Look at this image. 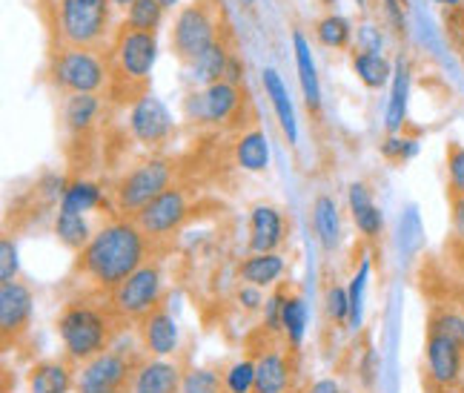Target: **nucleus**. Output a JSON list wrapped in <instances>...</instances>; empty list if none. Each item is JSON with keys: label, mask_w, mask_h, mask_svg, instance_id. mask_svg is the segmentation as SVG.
<instances>
[{"label": "nucleus", "mask_w": 464, "mask_h": 393, "mask_svg": "<svg viewBox=\"0 0 464 393\" xmlns=\"http://www.w3.org/2000/svg\"><path fill=\"white\" fill-rule=\"evenodd\" d=\"M244 4H256V0H244Z\"/></svg>", "instance_id": "obj_56"}, {"label": "nucleus", "mask_w": 464, "mask_h": 393, "mask_svg": "<svg viewBox=\"0 0 464 393\" xmlns=\"http://www.w3.org/2000/svg\"><path fill=\"white\" fill-rule=\"evenodd\" d=\"M49 78L69 95H98L110 78V69L95 49L58 46L49 61Z\"/></svg>", "instance_id": "obj_5"}, {"label": "nucleus", "mask_w": 464, "mask_h": 393, "mask_svg": "<svg viewBox=\"0 0 464 393\" xmlns=\"http://www.w3.org/2000/svg\"><path fill=\"white\" fill-rule=\"evenodd\" d=\"M424 368L436 388H456L464 373V348L453 339L427 330L424 342Z\"/></svg>", "instance_id": "obj_14"}, {"label": "nucleus", "mask_w": 464, "mask_h": 393, "mask_svg": "<svg viewBox=\"0 0 464 393\" xmlns=\"http://www.w3.org/2000/svg\"><path fill=\"white\" fill-rule=\"evenodd\" d=\"M229 55L232 52L227 49V41L218 38L216 44H212L204 55L195 61L189 66V75L195 84H201V86H212V84H218L224 81V73H227V64H229Z\"/></svg>", "instance_id": "obj_27"}, {"label": "nucleus", "mask_w": 464, "mask_h": 393, "mask_svg": "<svg viewBox=\"0 0 464 393\" xmlns=\"http://www.w3.org/2000/svg\"><path fill=\"white\" fill-rule=\"evenodd\" d=\"M178 4V0H160V6H164V9H172Z\"/></svg>", "instance_id": "obj_54"}, {"label": "nucleus", "mask_w": 464, "mask_h": 393, "mask_svg": "<svg viewBox=\"0 0 464 393\" xmlns=\"http://www.w3.org/2000/svg\"><path fill=\"white\" fill-rule=\"evenodd\" d=\"M430 333H439V336H448L453 339L456 345L464 348V313L461 310H453V308H441L430 316V325H427Z\"/></svg>", "instance_id": "obj_36"}, {"label": "nucleus", "mask_w": 464, "mask_h": 393, "mask_svg": "<svg viewBox=\"0 0 464 393\" xmlns=\"http://www.w3.org/2000/svg\"><path fill=\"white\" fill-rule=\"evenodd\" d=\"M284 270H287V261L281 253H253L249 259L241 261L238 267V279L244 284H253V288H276L281 281Z\"/></svg>", "instance_id": "obj_25"}, {"label": "nucleus", "mask_w": 464, "mask_h": 393, "mask_svg": "<svg viewBox=\"0 0 464 393\" xmlns=\"http://www.w3.org/2000/svg\"><path fill=\"white\" fill-rule=\"evenodd\" d=\"M359 370H362V382H364V388H370L372 379H376V350H372V348L364 350V359H362Z\"/></svg>", "instance_id": "obj_48"}, {"label": "nucleus", "mask_w": 464, "mask_h": 393, "mask_svg": "<svg viewBox=\"0 0 464 393\" xmlns=\"http://www.w3.org/2000/svg\"><path fill=\"white\" fill-rule=\"evenodd\" d=\"M58 336L69 362H89L98 353L112 348V310L89 305V301H72L58 316Z\"/></svg>", "instance_id": "obj_2"}, {"label": "nucleus", "mask_w": 464, "mask_h": 393, "mask_svg": "<svg viewBox=\"0 0 464 393\" xmlns=\"http://www.w3.org/2000/svg\"><path fill=\"white\" fill-rule=\"evenodd\" d=\"M236 301H238V308H244L246 313H258V310H264V301H266V296H264V290L261 288H253V284H238V290H236Z\"/></svg>", "instance_id": "obj_45"}, {"label": "nucleus", "mask_w": 464, "mask_h": 393, "mask_svg": "<svg viewBox=\"0 0 464 393\" xmlns=\"http://www.w3.org/2000/svg\"><path fill=\"white\" fill-rule=\"evenodd\" d=\"M160 17H164V6L160 0H135V4L127 9V26L140 29V32H158Z\"/></svg>", "instance_id": "obj_35"}, {"label": "nucleus", "mask_w": 464, "mask_h": 393, "mask_svg": "<svg viewBox=\"0 0 464 393\" xmlns=\"http://www.w3.org/2000/svg\"><path fill=\"white\" fill-rule=\"evenodd\" d=\"M175 170L167 158H147L121 178L115 187V207L123 216H138L150 201H155L160 192L172 187Z\"/></svg>", "instance_id": "obj_7"}, {"label": "nucleus", "mask_w": 464, "mask_h": 393, "mask_svg": "<svg viewBox=\"0 0 464 393\" xmlns=\"http://www.w3.org/2000/svg\"><path fill=\"white\" fill-rule=\"evenodd\" d=\"M150 239L140 233L132 219H118L103 224L78 253V273L92 288L112 293L135 270L147 264Z\"/></svg>", "instance_id": "obj_1"}, {"label": "nucleus", "mask_w": 464, "mask_h": 393, "mask_svg": "<svg viewBox=\"0 0 464 393\" xmlns=\"http://www.w3.org/2000/svg\"><path fill=\"white\" fill-rule=\"evenodd\" d=\"M187 216H189V195L184 187L172 184L169 190L160 192L155 201H150L140 210L132 221L140 227V233L150 241H158V239L172 236L175 230L187 221Z\"/></svg>", "instance_id": "obj_10"}, {"label": "nucleus", "mask_w": 464, "mask_h": 393, "mask_svg": "<svg viewBox=\"0 0 464 393\" xmlns=\"http://www.w3.org/2000/svg\"><path fill=\"white\" fill-rule=\"evenodd\" d=\"M112 61H115V81L127 84L130 89L135 86L140 95H147V84L152 75V66L158 61L155 32H140L127 24L118 26Z\"/></svg>", "instance_id": "obj_6"}, {"label": "nucleus", "mask_w": 464, "mask_h": 393, "mask_svg": "<svg viewBox=\"0 0 464 393\" xmlns=\"http://www.w3.org/2000/svg\"><path fill=\"white\" fill-rule=\"evenodd\" d=\"M101 113V98L98 95H69L66 106H63V123L69 133H86L95 123Z\"/></svg>", "instance_id": "obj_31"}, {"label": "nucleus", "mask_w": 464, "mask_h": 393, "mask_svg": "<svg viewBox=\"0 0 464 393\" xmlns=\"http://www.w3.org/2000/svg\"><path fill=\"white\" fill-rule=\"evenodd\" d=\"M287 296H290V293H284V290H276V293H270V296H266V301H264V310H261V316H264V328L270 330V333H281L284 301H287Z\"/></svg>", "instance_id": "obj_44"}, {"label": "nucleus", "mask_w": 464, "mask_h": 393, "mask_svg": "<svg viewBox=\"0 0 464 393\" xmlns=\"http://www.w3.org/2000/svg\"><path fill=\"white\" fill-rule=\"evenodd\" d=\"M135 365L138 362H132L123 350L110 348L78 368L75 390L78 393H127Z\"/></svg>", "instance_id": "obj_9"}, {"label": "nucleus", "mask_w": 464, "mask_h": 393, "mask_svg": "<svg viewBox=\"0 0 464 393\" xmlns=\"http://www.w3.org/2000/svg\"><path fill=\"white\" fill-rule=\"evenodd\" d=\"M261 81H264L266 98H270V103H273L276 118L281 123L284 135H287L290 144H295V141H298V121H295V110H293V98H290L287 84H284V78L278 75V69H273V66L264 69Z\"/></svg>", "instance_id": "obj_23"}, {"label": "nucleus", "mask_w": 464, "mask_h": 393, "mask_svg": "<svg viewBox=\"0 0 464 393\" xmlns=\"http://www.w3.org/2000/svg\"><path fill=\"white\" fill-rule=\"evenodd\" d=\"M224 81L232 84V86H241L244 81V64L238 55H229V64H227V73H224Z\"/></svg>", "instance_id": "obj_49"}, {"label": "nucleus", "mask_w": 464, "mask_h": 393, "mask_svg": "<svg viewBox=\"0 0 464 393\" xmlns=\"http://www.w3.org/2000/svg\"><path fill=\"white\" fill-rule=\"evenodd\" d=\"M112 26V0H58L55 29L61 46L95 49Z\"/></svg>", "instance_id": "obj_3"}, {"label": "nucleus", "mask_w": 464, "mask_h": 393, "mask_svg": "<svg viewBox=\"0 0 464 393\" xmlns=\"http://www.w3.org/2000/svg\"><path fill=\"white\" fill-rule=\"evenodd\" d=\"M367 284H370V256L362 259L359 270L353 273V281L347 284V293H350V321H347V328H350V330H359V328H362V321H364Z\"/></svg>", "instance_id": "obj_33"}, {"label": "nucleus", "mask_w": 464, "mask_h": 393, "mask_svg": "<svg viewBox=\"0 0 464 393\" xmlns=\"http://www.w3.org/2000/svg\"><path fill=\"white\" fill-rule=\"evenodd\" d=\"M75 388V373L63 359H44L29 368L26 390L29 393H69Z\"/></svg>", "instance_id": "obj_21"}, {"label": "nucleus", "mask_w": 464, "mask_h": 393, "mask_svg": "<svg viewBox=\"0 0 464 393\" xmlns=\"http://www.w3.org/2000/svg\"><path fill=\"white\" fill-rule=\"evenodd\" d=\"M160 296H164V273H160L158 264L147 261L140 270H135L110 293V310L118 319L144 321L150 313L160 308Z\"/></svg>", "instance_id": "obj_8"}, {"label": "nucleus", "mask_w": 464, "mask_h": 393, "mask_svg": "<svg viewBox=\"0 0 464 393\" xmlns=\"http://www.w3.org/2000/svg\"><path fill=\"white\" fill-rule=\"evenodd\" d=\"M32 310L34 296L21 279L0 284V339H4V348L17 342L29 330Z\"/></svg>", "instance_id": "obj_12"}, {"label": "nucleus", "mask_w": 464, "mask_h": 393, "mask_svg": "<svg viewBox=\"0 0 464 393\" xmlns=\"http://www.w3.org/2000/svg\"><path fill=\"white\" fill-rule=\"evenodd\" d=\"M184 370L169 359H150L138 362L130 379L127 393H181Z\"/></svg>", "instance_id": "obj_15"}, {"label": "nucleus", "mask_w": 464, "mask_h": 393, "mask_svg": "<svg viewBox=\"0 0 464 393\" xmlns=\"http://www.w3.org/2000/svg\"><path fill=\"white\" fill-rule=\"evenodd\" d=\"M450 221H453L456 239L464 241V195H453L450 199Z\"/></svg>", "instance_id": "obj_47"}, {"label": "nucleus", "mask_w": 464, "mask_h": 393, "mask_svg": "<svg viewBox=\"0 0 464 393\" xmlns=\"http://www.w3.org/2000/svg\"><path fill=\"white\" fill-rule=\"evenodd\" d=\"M448 187H450V195H464V147L461 144L448 147Z\"/></svg>", "instance_id": "obj_41"}, {"label": "nucleus", "mask_w": 464, "mask_h": 393, "mask_svg": "<svg viewBox=\"0 0 464 393\" xmlns=\"http://www.w3.org/2000/svg\"><path fill=\"white\" fill-rule=\"evenodd\" d=\"M353 73L367 89H382L392 81V64L382 52H353Z\"/></svg>", "instance_id": "obj_28"}, {"label": "nucleus", "mask_w": 464, "mask_h": 393, "mask_svg": "<svg viewBox=\"0 0 464 393\" xmlns=\"http://www.w3.org/2000/svg\"><path fill=\"white\" fill-rule=\"evenodd\" d=\"M307 325H310V310H307V301L301 296H287L284 301V319H281V333L284 339L290 342V348H301L304 345V336H307Z\"/></svg>", "instance_id": "obj_30"}, {"label": "nucleus", "mask_w": 464, "mask_h": 393, "mask_svg": "<svg viewBox=\"0 0 464 393\" xmlns=\"http://www.w3.org/2000/svg\"><path fill=\"white\" fill-rule=\"evenodd\" d=\"M324 313L333 325H347L350 321V293L344 284H330L324 293Z\"/></svg>", "instance_id": "obj_39"}, {"label": "nucleus", "mask_w": 464, "mask_h": 393, "mask_svg": "<svg viewBox=\"0 0 464 393\" xmlns=\"http://www.w3.org/2000/svg\"><path fill=\"white\" fill-rule=\"evenodd\" d=\"M181 393H227L224 379L209 368H192L184 373Z\"/></svg>", "instance_id": "obj_38"}, {"label": "nucleus", "mask_w": 464, "mask_h": 393, "mask_svg": "<svg viewBox=\"0 0 464 393\" xmlns=\"http://www.w3.org/2000/svg\"><path fill=\"white\" fill-rule=\"evenodd\" d=\"M433 4H441L448 9H456V6H464V0H433Z\"/></svg>", "instance_id": "obj_52"}, {"label": "nucleus", "mask_w": 464, "mask_h": 393, "mask_svg": "<svg viewBox=\"0 0 464 393\" xmlns=\"http://www.w3.org/2000/svg\"><path fill=\"white\" fill-rule=\"evenodd\" d=\"M227 393H253L256 390V359L232 362L224 373Z\"/></svg>", "instance_id": "obj_37"}, {"label": "nucleus", "mask_w": 464, "mask_h": 393, "mask_svg": "<svg viewBox=\"0 0 464 393\" xmlns=\"http://www.w3.org/2000/svg\"><path fill=\"white\" fill-rule=\"evenodd\" d=\"M313 227H315V239L324 253H335L338 244H342V212L333 195L318 192L313 199Z\"/></svg>", "instance_id": "obj_22"}, {"label": "nucleus", "mask_w": 464, "mask_h": 393, "mask_svg": "<svg viewBox=\"0 0 464 393\" xmlns=\"http://www.w3.org/2000/svg\"><path fill=\"white\" fill-rule=\"evenodd\" d=\"M384 12H387V17H390L392 29L401 32V29H404V12H401V6H399V0H384Z\"/></svg>", "instance_id": "obj_50"}, {"label": "nucleus", "mask_w": 464, "mask_h": 393, "mask_svg": "<svg viewBox=\"0 0 464 393\" xmlns=\"http://www.w3.org/2000/svg\"><path fill=\"white\" fill-rule=\"evenodd\" d=\"M17 273H21L17 244H14V239L4 236V241H0V284H4V281H14Z\"/></svg>", "instance_id": "obj_43"}, {"label": "nucleus", "mask_w": 464, "mask_h": 393, "mask_svg": "<svg viewBox=\"0 0 464 393\" xmlns=\"http://www.w3.org/2000/svg\"><path fill=\"white\" fill-rule=\"evenodd\" d=\"M218 6L212 0H192L181 12L175 15V26H172V55L192 66L204 52L221 38L218 32Z\"/></svg>", "instance_id": "obj_4"}, {"label": "nucleus", "mask_w": 464, "mask_h": 393, "mask_svg": "<svg viewBox=\"0 0 464 393\" xmlns=\"http://www.w3.org/2000/svg\"><path fill=\"white\" fill-rule=\"evenodd\" d=\"M382 155L390 161H410L419 155V141L404 138V135H390L382 144Z\"/></svg>", "instance_id": "obj_42"}, {"label": "nucleus", "mask_w": 464, "mask_h": 393, "mask_svg": "<svg viewBox=\"0 0 464 393\" xmlns=\"http://www.w3.org/2000/svg\"><path fill=\"white\" fill-rule=\"evenodd\" d=\"M321 4H324V6H333V4H335V0H321Z\"/></svg>", "instance_id": "obj_55"}, {"label": "nucleus", "mask_w": 464, "mask_h": 393, "mask_svg": "<svg viewBox=\"0 0 464 393\" xmlns=\"http://www.w3.org/2000/svg\"><path fill=\"white\" fill-rule=\"evenodd\" d=\"M307 393H342V385H338V379H333V377H324V379H315L307 388Z\"/></svg>", "instance_id": "obj_51"}, {"label": "nucleus", "mask_w": 464, "mask_h": 393, "mask_svg": "<svg viewBox=\"0 0 464 393\" xmlns=\"http://www.w3.org/2000/svg\"><path fill=\"white\" fill-rule=\"evenodd\" d=\"M92 230H89V221L86 216H81V212H69V210H58L55 216V239L66 247V250H75V253H81V250L92 241Z\"/></svg>", "instance_id": "obj_29"}, {"label": "nucleus", "mask_w": 464, "mask_h": 393, "mask_svg": "<svg viewBox=\"0 0 464 393\" xmlns=\"http://www.w3.org/2000/svg\"><path fill=\"white\" fill-rule=\"evenodd\" d=\"M293 362L284 350H264L256 359V390L253 393H290Z\"/></svg>", "instance_id": "obj_18"}, {"label": "nucleus", "mask_w": 464, "mask_h": 393, "mask_svg": "<svg viewBox=\"0 0 464 393\" xmlns=\"http://www.w3.org/2000/svg\"><path fill=\"white\" fill-rule=\"evenodd\" d=\"M353 38V26L344 15H324L321 21L315 24V41L327 49H344Z\"/></svg>", "instance_id": "obj_34"}, {"label": "nucleus", "mask_w": 464, "mask_h": 393, "mask_svg": "<svg viewBox=\"0 0 464 393\" xmlns=\"http://www.w3.org/2000/svg\"><path fill=\"white\" fill-rule=\"evenodd\" d=\"M384 38H382V29L376 24H362L359 26V49L362 52H382Z\"/></svg>", "instance_id": "obj_46"}, {"label": "nucleus", "mask_w": 464, "mask_h": 393, "mask_svg": "<svg viewBox=\"0 0 464 393\" xmlns=\"http://www.w3.org/2000/svg\"><path fill=\"white\" fill-rule=\"evenodd\" d=\"M103 201V192L95 182H89V178H78V182H72L66 187V195L61 199V210H69V212H89L101 207Z\"/></svg>", "instance_id": "obj_32"}, {"label": "nucleus", "mask_w": 464, "mask_h": 393, "mask_svg": "<svg viewBox=\"0 0 464 393\" xmlns=\"http://www.w3.org/2000/svg\"><path fill=\"white\" fill-rule=\"evenodd\" d=\"M347 204L353 212V221L359 227V233L364 239H379L382 230H384V216L379 204L372 201V192L364 182H353L350 192H347Z\"/></svg>", "instance_id": "obj_20"}, {"label": "nucleus", "mask_w": 464, "mask_h": 393, "mask_svg": "<svg viewBox=\"0 0 464 393\" xmlns=\"http://www.w3.org/2000/svg\"><path fill=\"white\" fill-rule=\"evenodd\" d=\"M399 239H401L404 253H416V250L421 247L424 236H421V219H419L416 207H407L401 212V219H399Z\"/></svg>", "instance_id": "obj_40"}, {"label": "nucleus", "mask_w": 464, "mask_h": 393, "mask_svg": "<svg viewBox=\"0 0 464 393\" xmlns=\"http://www.w3.org/2000/svg\"><path fill=\"white\" fill-rule=\"evenodd\" d=\"M135 0H112V6H121V9H130Z\"/></svg>", "instance_id": "obj_53"}, {"label": "nucleus", "mask_w": 464, "mask_h": 393, "mask_svg": "<svg viewBox=\"0 0 464 393\" xmlns=\"http://www.w3.org/2000/svg\"><path fill=\"white\" fill-rule=\"evenodd\" d=\"M407 103H410V61L404 55L392 64V81H390V101L384 113V127L390 135H399L407 121Z\"/></svg>", "instance_id": "obj_19"}, {"label": "nucleus", "mask_w": 464, "mask_h": 393, "mask_svg": "<svg viewBox=\"0 0 464 393\" xmlns=\"http://www.w3.org/2000/svg\"><path fill=\"white\" fill-rule=\"evenodd\" d=\"M293 49H295V66H298V84L301 93H304V103L310 113L321 110V84L315 73V61H313V49L304 32H293Z\"/></svg>", "instance_id": "obj_24"}, {"label": "nucleus", "mask_w": 464, "mask_h": 393, "mask_svg": "<svg viewBox=\"0 0 464 393\" xmlns=\"http://www.w3.org/2000/svg\"><path fill=\"white\" fill-rule=\"evenodd\" d=\"M287 236V221L273 204H256L249 210V253H278Z\"/></svg>", "instance_id": "obj_16"}, {"label": "nucleus", "mask_w": 464, "mask_h": 393, "mask_svg": "<svg viewBox=\"0 0 464 393\" xmlns=\"http://www.w3.org/2000/svg\"><path fill=\"white\" fill-rule=\"evenodd\" d=\"M241 106V86H232L227 81H218L212 86H204L201 93H192L184 103L187 118L209 123V127H221Z\"/></svg>", "instance_id": "obj_11"}, {"label": "nucleus", "mask_w": 464, "mask_h": 393, "mask_svg": "<svg viewBox=\"0 0 464 393\" xmlns=\"http://www.w3.org/2000/svg\"><path fill=\"white\" fill-rule=\"evenodd\" d=\"M232 158L244 172H264L270 167V141L261 130L241 133L236 147H232Z\"/></svg>", "instance_id": "obj_26"}, {"label": "nucleus", "mask_w": 464, "mask_h": 393, "mask_svg": "<svg viewBox=\"0 0 464 393\" xmlns=\"http://www.w3.org/2000/svg\"><path fill=\"white\" fill-rule=\"evenodd\" d=\"M130 133L138 144L158 147L172 135V115L164 106V101L155 98L152 93L140 95L130 106Z\"/></svg>", "instance_id": "obj_13"}, {"label": "nucleus", "mask_w": 464, "mask_h": 393, "mask_svg": "<svg viewBox=\"0 0 464 393\" xmlns=\"http://www.w3.org/2000/svg\"><path fill=\"white\" fill-rule=\"evenodd\" d=\"M140 345L155 359H169V356L178 353V345H181V330H178V321L172 319L169 310L158 308L155 313H150L144 321H140Z\"/></svg>", "instance_id": "obj_17"}]
</instances>
